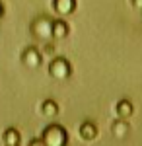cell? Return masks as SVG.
Here are the masks:
<instances>
[{
    "label": "cell",
    "instance_id": "cell-8",
    "mask_svg": "<svg viewBox=\"0 0 142 146\" xmlns=\"http://www.w3.org/2000/svg\"><path fill=\"white\" fill-rule=\"evenodd\" d=\"M131 111H132V107L129 105V103H125V101H123V103L119 105V113H121V115H125V113H131Z\"/></svg>",
    "mask_w": 142,
    "mask_h": 146
},
{
    "label": "cell",
    "instance_id": "cell-5",
    "mask_svg": "<svg viewBox=\"0 0 142 146\" xmlns=\"http://www.w3.org/2000/svg\"><path fill=\"white\" fill-rule=\"evenodd\" d=\"M68 33H70V27H68V23L64 20H53V23H51V37L62 39Z\"/></svg>",
    "mask_w": 142,
    "mask_h": 146
},
{
    "label": "cell",
    "instance_id": "cell-10",
    "mask_svg": "<svg viewBox=\"0 0 142 146\" xmlns=\"http://www.w3.org/2000/svg\"><path fill=\"white\" fill-rule=\"evenodd\" d=\"M43 51H45V53H53V51H55V47H51V45H45V47H43Z\"/></svg>",
    "mask_w": 142,
    "mask_h": 146
},
{
    "label": "cell",
    "instance_id": "cell-9",
    "mask_svg": "<svg viewBox=\"0 0 142 146\" xmlns=\"http://www.w3.org/2000/svg\"><path fill=\"white\" fill-rule=\"evenodd\" d=\"M131 4L136 8V10H140L142 12V0H131Z\"/></svg>",
    "mask_w": 142,
    "mask_h": 146
},
{
    "label": "cell",
    "instance_id": "cell-6",
    "mask_svg": "<svg viewBox=\"0 0 142 146\" xmlns=\"http://www.w3.org/2000/svg\"><path fill=\"white\" fill-rule=\"evenodd\" d=\"M18 138H20V136H18V133H16L14 129H10V131L4 133V140H6V144H8V146H16V144H18Z\"/></svg>",
    "mask_w": 142,
    "mask_h": 146
},
{
    "label": "cell",
    "instance_id": "cell-1",
    "mask_svg": "<svg viewBox=\"0 0 142 146\" xmlns=\"http://www.w3.org/2000/svg\"><path fill=\"white\" fill-rule=\"evenodd\" d=\"M51 23H53V20H49L45 16L43 18H37L31 25V31L37 37H41V39H49L51 37Z\"/></svg>",
    "mask_w": 142,
    "mask_h": 146
},
{
    "label": "cell",
    "instance_id": "cell-11",
    "mask_svg": "<svg viewBox=\"0 0 142 146\" xmlns=\"http://www.w3.org/2000/svg\"><path fill=\"white\" fill-rule=\"evenodd\" d=\"M2 14H4V8H2V4H0V18H2Z\"/></svg>",
    "mask_w": 142,
    "mask_h": 146
},
{
    "label": "cell",
    "instance_id": "cell-2",
    "mask_svg": "<svg viewBox=\"0 0 142 146\" xmlns=\"http://www.w3.org/2000/svg\"><path fill=\"white\" fill-rule=\"evenodd\" d=\"M49 72H51V76H56V78H64L70 74V64L66 62L64 58H55L53 62H51V66H49Z\"/></svg>",
    "mask_w": 142,
    "mask_h": 146
},
{
    "label": "cell",
    "instance_id": "cell-4",
    "mask_svg": "<svg viewBox=\"0 0 142 146\" xmlns=\"http://www.w3.org/2000/svg\"><path fill=\"white\" fill-rule=\"evenodd\" d=\"M53 8L60 16H68L76 10V0H53Z\"/></svg>",
    "mask_w": 142,
    "mask_h": 146
},
{
    "label": "cell",
    "instance_id": "cell-7",
    "mask_svg": "<svg viewBox=\"0 0 142 146\" xmlns=\"http://www.w3.org/2000/svg\"><path fill=\"white\" fill-rule=\"evenodd\" d=\"M43 113H47V115L53 113V115H55V113H56V105H55V103H51V101H45V103H43Z\"/></svg>",
    "mask_w": 142,
    "mask_h": 146
},
{
    "label": "cell",
    "instance_id": "cell-3",
    "mask_svg": "<svg viewBox=\"0 0 142 146\" xmlns=\"http://www.w3.org/2000/svg\"><path fill=\"white\" fill-rule=\"evenodd\" d=\"M22 62L23 64H27V66H39L41 64V53L35 49V47H27L25 51H23L22 55Z\"/></svg>",
    "mask_w": 142,
    "mask_h": 146
}]
</instances>
